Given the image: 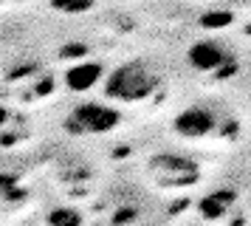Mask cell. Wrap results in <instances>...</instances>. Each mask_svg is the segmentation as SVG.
<instances>
[{
	"label": "cell",
	"mask_w": 251,
	"mask_h": 226,
	"mask_svg": "<svg viewBox=\"0 0 251 226\" xmlns=\"http://www.w3.org/2000/svg\"><path fill=\"white\" fill-rule=\"evenodd\" d=\"M158 85L155 74L144 62H125L104 79V96L116 102H138L150 96Z\"/></svg>",
	"instance_id": "obj_1"
},
{
	"label": "cell",
	"mask_w": 251,
	"mask_h": 226,
	"mask_svg": "<svg viewBox=\"0 0 251 226\" xmlns=\"http://www.w3.org/2000/svg\"><path fill=\"white\" fill-rule=\"evenodd\" d=\"M119 111L104 105V102H82L65 119V130L71 136H99V133H110L119 124Z\"/></svg>",
	"instance_id": "obj_2"
},
{
	"label": "cell",
	"mask_w": 251,
	"mask_h": 226,
	"mask_svg": "<svg viewBox=\"0 0 251 226\" xmlns=\"http://www.w3.org/2000/svg\"><path fill=\"white\" fill-rule=\"evenodd\" d=\"M150 175L161 187H189L198 181V164L183 156H155L150 158Z\"/></svg>",
	"instance_id": "obj_3"
},
{
	"label": "cell",
	"mask_w": 251,
	"mask_h": 226,
	"mask_svg": "<svg viewBox=\"0 0 251 226\" xmlns=\"http://www.w3.org/2000/svg\"><path fill=\"white\" fill-rule=\"evenodd\" d=\"M172 130L181 139H206L217 130V113L203 108V105H192L175 116Z\"/></svg>",
	"instance_id": "obj_4"
},
{
	"label": "cell",
	"mask_w": 251,
	"mask_h": 226,
	"mask_svg": "<svg viewBox=\"0 0 251 226\" xmlns=\"http://www.w3.org/2000/svg\"><path fill=\"white\" fill-rule=\"evenodd\" d=\"M189 62H192V68H198V71H217V68H223L228 62V54L220 43L203 40V43H195L192 48H189Z\"/></svg>",
	"instance_id": "obj_5"
},
{
	"label": "cell",
	"mask_w": 251,
	"mask_h": 226,
	"mask_svg": "<svg viewBox=\"0 0 251 226\" xmlns=\"http://www.w3.org/2000/svg\"><path fill=\"white\" fill-rule=\"evenodd\" d=\"M104 77V68L99 62H76L65 71V85L76 93H85V90L96 88Z\"/></svg>",
	"instance_id": "obj_6"
},
{
	"label": "cell",
	"mask_w": 251,
	"mask_h": 226,
	"mask_svg": "<svg viewBox=\"0 0 251 226\" xmlns=\"http://www.w3.org/2000/svg\"><path fill=\"white\" fill-rule=\"evenodd\" d=\"M231 203H234L231 192H215V195H209V198L201 201V215L209 218V221H217V218H223L231 209Z\"/></svg>",
	"instance_id": "obj_7"
},
{
	"label": "cell",
	"mask_w": 251,
	"mask_h": 226,
	"mask_svg": "<svg viewBox=\"0 0 251 226\" xmlns=\"http://www.w3.org/2000/svg\"><path fill=\"white\" fill-rule=\"evenodd\" d=\"M48 226H82V215L71 206H57L48 212Z\"/></svg>",
	"instance_id": "obj_8"
},
{
	"label": "cell",
	"mask_w": 251,
	"mask_h": 226,
	"mask_svg": "<svg viewBox=\"0 0 251 226\" xmlns=\"http://www.w3.org/2000/svg\"><path fill=\"white\" fill-rule=\"evenodd\" d=\"M201 23H203L206 28H223V26L231 23V14L228 11H209V14L201 17Z\"/></svg>",
	"instance_id": "obj_9"
},
{
	"label": "cell",
	"mask_w": 251,
	"mask_h": 226,
	"mask_svg": "<svg viewBox=\"0 0 251 226\" xmlns=\"http://www.w3.org/2000/svg\"><path fill=\"white\" fill-rule=\"evenodd\" d=\"M93 0H54V6L62 11H71V14H76V11H88L91 9Z\"/></svg>",
	"instance_id": "obj_10"
},
{
	"label": "cell",
	"mask_w": 251,
	"mask_h": 226,
	"mask_svg": "<svg viewBox=\"0 0 251 226\" xmlns=\"http://www.w3.org/2000/svg\"><path fill=\"white\" fill-rule=\"evenodd\" d=\"M17 195V178L12 175H0V201H9Z\"/></svg>",
	"instance_id": "obj_11"
},
{
	"label": "cell",
	"mask_w": 251,
	"mask_h": 226,
	"mask_svg": "<svg viewBox=\"0 0 251 226\" xmlns=\"http://www.w3.org/2000/svg\"><path fill=\"white\" fill-rule=\"evenodd\" d=\"M79 54H85V45H79V43L68 45V51H62V56H79Z\"/></svg>",
	"instance_id": "obj_12"
},
{
	"label": "cell",
	"mask_w": 251,
	"mask_h": 226,
	"mask_svg": "<svg viewBox=\"0 0 251 226\" xmlns=\"http://www.w3.org/2000/svg\"><path fill=\"white\" fill-rule=\"evenodd\" d=\"M9 122V111H3V108H0V124H6Z\"/></svg>",
	"instance_id": "obj_13"
}]
</instances>
